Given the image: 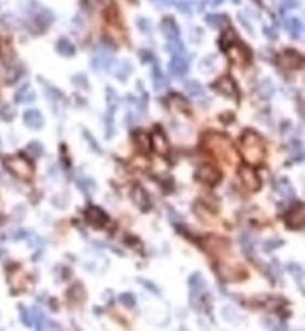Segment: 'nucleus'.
I'll return each mask as SVG.
<instances>
[{"label":"nucleus","mask_w":305,"mask_h":331,"mask_svg":"<svg viewBox=\"0 0 305 331\" xmlns=\"http://www.w3.org/2000/svg\"><path fill=\"white\" fill-rule=\"evenodd\" d=\"M35 92L30 90V87L26 84L19 88L17 94H15V102L17 103H29V102H33L35 100Z\"/></svg>","instance_id":"4be33fe9"},{"label":"nucleus","mask_w":305,"mask_h":331,"mask_svg":"<svg viewBox=\"0 0 305 331\" xmlns=\"http://www.w3.org/2000/svg\"><path fill=\"white\" fill-rule=\"evenodd\" d=\"M264 32H265V35L268 37H271V39H277V32H275L272 27H265Z\"/></svg>","instance_id":"8fccbe9b"},{"label":"nucleus","mask_w":305,"mask_h":331,"mask_svg":"<svg viewBox=\"0 0 305 331\" xmlns=\"http://www.w3.org/2000/svg\"><path fill=\"white\" fill-rule=\"evenodd\" d=\"M176 6H177V9H179L180 12H183V14H191V12H192V6H191V3L186 2V0H179V2H176Z\"/></svg>","instance_id":"a19ab883"},{"label":"nucleus","mask_w":305,"mask_h":331,"mask_svg":"<svg viewBox=\"0 0 305 331\" xmlns=\"http://www.w3.org/2000/svg\"><path fill=\"white\" fill-rule=\"evenodd\" d=\"M285 27H286V30L289 32L290 37H293V39H299L301 35H302V29H304L299 18L287 19L286 22H285Z\"/></svg>","instance_id":"6ab92c4d"},{"label":"nucleus","mask_w":305,"mask_h":331,"mask_svg":"<svg viewBox=\"0 0 305 331\" xmlns=\"http://www.w3.org/2000/svg\"><path fill=\"white\" fill-rule=\"evenodd\" d=\"M215 90L217 92H220L222 96H226V97H234L237 94V88H235V84L230 76H222L219 78L215 82Z\"/></svg>","instance_id":"ddd939ff"},{"label":"nucleus","mask_w":305,"mask_h":331,"mask_svg":"<svg viewBox=\"0 0 305 331\" xmlns=\"http://www.w3.org/2000/svg\"><path fill=\"white\" fill-rule=\"evenodd\" d=\"M219 273L220 276L228 280V282H238V280H243L247 277V272L241 267V266H228V264H223L219 267Z\"/></svg>","instance_id":"9d476101"},{"label":"nucleus","mask_w":305,"mask_h":331,"mask_svg":"<svg viewBox=\"0 0 305 331\" xmlns=\"http://www.w3.org/2000/svg\"><path fill=\"white\" fill-rule=\"evenodd\" d=\"M241 144H243V149H241L243 155H244V158L249 163H251V164H259L264 160L265 145H264L262 137L256 131H253V130L244 131Z\"/></svg>","instance_id":"f257e3e1"},{"label":"nucleus","mask_w":305,"mask_h":331,"mask_svg":"<svg viewBox=\"0 0 305 331\" xmlns=\"http://www.w3.org/2000/svg\"><path fill=\"white\" fill-rule=\"evenodd\" d=\"M286 225L293 230H301L305 225V206L298 204L286 215Z\"/></svg>","instance_id":"6e6552de"},{"label":"nucleus","mask_w":305,"mask_h":331,"mask_svg":"<svg viewBox=\"0 0 305 331\" xmlns=\"http://www.w3.org/2000/svg\"><path fill=\"white\" fill-rule=\"evenodd\" d=\"M24 123L30 129L39 130L43 127V116L37 109H29L24 113Z\"/></svg>","instance_id":"dca6fc26"},{"label":"nucleus","mask_w":305,"mask_h":331,"mask_svg":"<svg viewBox=\"0 0 305 331\" xmlns=\"http://www.w3.org/2000/svg\"><path fill=\"white\" fill-rule=\"evenodd\" d=\"M5 166L8 170H11L15 176H18L19 179L24 181H30L33 178V166L30 164L27 160L19 158V157H11L6 158Z\"/></svg>","instance_id":"f03ea898"},{"label":"nucleus","mask_w":305,"mask_h":331,"mask_svg":"<svg viewBox=\"0 0 305 331\" xmlns=\"http://www.w3.org/2000/svg\"><path fill=\"white\" fill-rule=\"evenodd\" d=\"M234 3H240V0H233Z\"/></svg>","instance_id":"6e6d98bb"},{"label":"nucleus","mask_w":305,"mask_h":331,"mask_svg":"<svg viewBox=\"0 0 305 331\" xmlns=\"http://www.w3.org/2000/svg\"><path fill=\"white\" fill-rule=\"evenodd\" d=\"M161 32L162 35L167 37L168 40L179 37V27H177L176 21L173 18H170V17H167V18H164L161 21Z\"/></svg>","instance_id":"f3484780"},{"label":"nucleus","mask_w":305,"mask_h":331,"mask_svg":"<svg viewBox=\"0 0 305 331\" xmlns=\"http://www.w3.org/2000/svg\"><path fill=\"white\" fill-rule=\"evenodd\" d=\"M238 19H240V21H241V24H243V27H246V29H247V30H249V33H250V35H253V29H251L250 22H249V21H247V19H244V17H243V15H241V14H240V15H238Z\"/></svg>","instance_id":"de8ad7c7"},{"label":"nucleus","mask_w":305,"mask_h":331,"mask_svg":"<svg viewBox=\"0 0 305 331\" xmlns=\"http://www.w3.org/2000/svg\"><path fill=\"white\" fill-rule=\"evenodd\" d=\"M241 246H243V251H244L247 255H250L251 252H253L255 243H253V240L249 238V234H243V238H241Z\"/></svg>","instance_id":"c9c22d12"},{"label":"nucleus","mask_w":305,"mask_h":331,"mask_svg":"<svg viewBox=\"0 0 305 331\" xmlns=\"http://www.w3.org/2000/svg\"><path fill=\"white\" fill-rule=\"evenodd\" d=\"M73 82L76 84V85H81L82 84V87L87 90V87H88V82H87V78L84 76V75H76L74 78H73Z\"/></svg>","instance_id":"a18cd8bd"},{"label":"nucleus","mask_w":305,"mask_h":331,"mask_svg":"<svg viewBox=\"0 0 305 331\" xmlns=\"http://www.w3.org/2000/svg\"><path fill=\"white\" fill-rule=\"evenodd\" d=\"M30 313H32V319H33V325H35V328H36V330H42V328H45L46 321H45L43 313L40 312L37 308L30 309Z\"/></svg>","instance_id":"a878e982"},{"label":"nucleus","mask_w":305,"mask_h":331,"mask_svg":"<svg viewBox=\"0 0 305 331\" xmlns=\"http://www.w3.org/2000/svg\"><path fill=\"white\" fill-rule=\"evenodd\" d=\"M206 21H207V24L212 26L213 29H219V27H222L223 24H226V18H225V15H219V14L207 15V17H206Z\"/></svg>","instance_id":"c85d7f7f"},{"label":"nucleus","mask_w":305,"mask_h":331,"mask_svg":"<svg viewBox=\"0 0 305 331\" xmlns=\"http://www.w3.org/2000/svg\"><path fill=\"white\" fill-rule=\"evenodd\" d=\"M119 301L125 308H128V309H133L136 306V298H134V295L131 294V293H124V294L119 295Z\"/></svg>","instance_id":"f704fd0d"},{"label":"nucleus","mask_w":305,"mask_h":331,"mask_svg":"<svg viewBox=\"0 0 305 331\" xmlns=\"http://www.w3.org/2000/svg\"><path fill=\"white\" fill-rule=\"evenodd\" d=\"M150 2H154V3L158 5V6H167V5L170 3V0H150Z\"/></svg>","instance_id":"864d4df0"},{"label":"nucleus","mask_w":305,"mask_h":331,"mask_svg":"<svg viewBox=\"0 0 305 331\" xmlns=\"http://www.w3.org/2000/svg\"><path fill=\"white\" fill-rule=\"evenodd\" d=\"M113 120H112V113L108 112V115H106V137L110 139L112 136H113Z\"/></svg>","instance_id":"79ce46f5"},{"label":"nucleus","mask_w":305,"mask_h":331,"mask_svg":"<svg viewBox=\"0 0 305 331\" xmlns=\"http://www.w3.org/2000/svg\"><path fill=\"white\" fill-rule=\"evenodd\" d=\"M84 134H85V137H87V140L92 144V149L95 151V152H100V149H98V145H97V142L94 140V137H92V134H90L87 130H84Z\"/></svg>","instance_id":"49530a36"},{"label":"nucleus","mask_w":305,"mask_h":331,"mask_svg":"<svg viewBox=\"0 0 305 331\" xmlns=\"http://www.w3.org/2000/svg\"><path fill=\"white\" fill-rule=\"evenodd\" d=\"M283 240H268V242H265L264 243V249L265 251H272V249H275V248H280V246H283Z\"/></svg>","instance_id":"37998d69"},{"label":"nucleus","mask_w":305,"mask_h":331,"mask_svg":"<svg viewBox=\"0 0 305 331\" xmlns=\"http://www.w3.org/2000/svg\"><path fill=\"white\" fill-rule=\"evenodd\" d=\"M113 64V55L106 48H100L97 50V53L94 54L92 60H91V66L97 70V72H108L109 69Z\"/></svg>","instance_id":"39448f33"},{"label":"nucleus","mask_w":305,"mask_h":331,"mask_svg":"<svg viewBox=\"0 0 305 331\" xmlns=\"http://www.w3.org/2000/svg\"><path fill=\"white\" fill-rule=\"evenodd\" d=\"M185 90L194 99H201V97L204 99V88L197 81H186L185 82Z\"/></svg>","instance_id":"412c9836"},{"label":"nucleus","mask_w":305,"mask_h":331,"mask_svg":"<svg viewBox=\"0 0 305 331\" xmlns=\"http://www.w3.org/2000/svg\"><path fill=\"white\" fill-rule=\"evenodd\" d=\"M133 72V66H131V63L130 61H122L121 64H118V67H116V78L119 79V81H125L128 79V76L131 75Z\"/></svg>","instance_id":"b1692460"},{"label":"nucleus","mask_w":305,"mask_h":331,"mask_svg":"<svg viewBox=\"0 0 305 331\" xmlns=\"http://www.w3.org/2000/svg\"><path fill=\"white\" fill-rule=\"evenodd\" d=\"M255 2H261V0H255Z\"/></svg>","instance_id":"4d7b16f0"},{"label":"nucleus","mask_w":305,"mask_h":331,"mask_svg":"<svg viewBox=\"0 0 305 331\" xmlns=\"http://www.w3.org/2000/svg\"><path fill=\"white\" fill-rule=\"evenodd\" d=\"M302 55L296 51H292V50H287L285 53H282L278 57V64L280 67L286 69V70H295V69H299L302 66Z\"/></svg>","instance_id":"423d86ee"},{"label":"nucleus","mask_w":305,"mask_h":331,"mask_svg":"<svg viewBox=\"0 0 305 331\" xmlns=\"http://www.w3.org/2000/svg\"><path fill=\"white\" fill-rule=\"evenodd\" d=\"M78 186L85 193V194H91V193H94L95 190H97V185L95 182L92 181V179H88V178H85V179H82V181H79L78 182Z\"/></svg>","instance_id":"2f4dec72"},{"label":"nucleus","mask_w":305,"mask_h":331,"mask_svg":"<svg viewBox=\"0 0 305 331\" xmlns=\"http://www.w3.org/2000/svg\"><path fill=\"white\" fill-rule=\"evenodd\" d=\"M287 270H289V273H292V275L296 277L298 285L302 288V279H304V270H302V267H301L299 264L289 263V264H287Z\"/></svg>","instance_id":"bb28decb"},{"label":"nucleus","mask_w":305,"mask_h":331,"mask_svg":"<svg viewBox=\"0 0 305 331\" xmlns=\"http://www.w3.org/2000/svg\"><path fill=\"white\" fill-rule=\"evenodd\" d=\"M189 290H191V297H201L206 291V282H204V277L201 273L195 272L194 275H191L189 280Z\"/></svg>","instance_id":"2eb2a0df"},{"label":"nucleus","mask_w":305,"mask_h":331,"mask_svg":"<svg viewBox=\"0 0 305 331\" xmlns=\"http://www.w3.org/2000/svg\"><path fill=\"white\" fill-rule=\"evenodd\" d=\"M137 26H139V29H140L143 33H146V35H150V33H152V24L146 18L137 19Z\"/></svg>","instance_id":"58836bf2"},{"label":"nucleus","mask_w":305,"mask_h":331,"mask_svg":"<svg viewBox=\"0 0 305 331\" xmlns=\"http://www.w3.org/2000/svg\"><path fill=\"white\" fill-rule=\"evenodd\" d=\"M238 175H240V179L243 181V184L246 185V188H249L250 191H256L261 188V181H259L258 173L249 166H241L238 169Z\"/></svg>","instance_id":"0eeeda50"},{"label":"nucleus","mask_w":305,"mask_h":331,"mask_svg":"<svg viewBox=\"0 0 305 331\" xmlns=\"http://www.w3.org/2000/svg\"><path fill=\"white\" fill-rule=\"evenodd\" d=\"M27 152H29L33 158H39V157L43 154V147H42L39 142H32V144H29V147H27Z\"/></svg>","instance_id":"72a5a7b5"},{"label":"nucleus","mask_w":305,"mask_h":331,"mask_svg":"<svg viewBox=\"0 0 305 331\" xmlns=\"http://www.w3.org/2000/svg\"><path fill=\"white\" fill-rule=\"evenodd\" d=\"M290 151H292L293 158H298V161H301V158H302V145L299 142H293Z\"/></svg>","instance_id":"ea45409f"},{"label":"nucleus","mask_w":305,"mask_h":331,"mask_svg":"<svg viewBox=\"0 0 305 331\" xmlns=\"http://www.w3.org/2000/svg\"><path fill=\"white\" fill-rule=\"evenodd\" d=\"M139 55H140V57H142V60H143V61H150V60H152V58H154V54H152V53H150V51H140V53H139Z\"/></svg>","instance_id":"09e8293b"},{"label":"nucleus","mask_w":305,"mask_h":331,"mask_svg":"<svg viewBox=\"0 0 305 331\" xmlns=\"http://www.w3.org/2000/svg\"><path fill=\"white\" fill-rule=\"evenodd\" d=\"M189 69V63L185 58V54L173 55L171 61H170V72L176 76H183Z\"/></svg>","instance_id":"4468645a"},{"label":"nucleus","mask_w":305,"mask_h":331,"mask_svg":"<svg viewBox=\"0 0 305 331\" xmlns=\"http://www.w3.org/2000/svg\"><path fill=\"white\" fill-rule=\"evenodd\" d=\"M85 218L95 228H101L109 222V217L106 215V212L101 210L98 206H90L85 212Z\"/></svg>","instance_id":"1a4fd4ad"},{"label":"nucleus","mask_w":305,"mask_h":331,"mask_svg":"<svg viewBox=\"0 0 305 331\" xmlns=\"http://www.w3.org/2000/svg\"><path fill=\"white\" fill-rule=\"evenodd\" d=\"M21 309V321L27 325V327H33V319H32V313H30V309H26V308H19Z\"/></svg>","instance_id":"e433bc0d"},{"label":"nucleus","mask_w":305,"mask_h":331,"mask_svg":"<svg viewBox=\"0 0 305 331\" xmlns=\"http://www.w3.org/2000/svg\"><path fill=\"white\" fill-rule=\"evenodd\" d=\"M46 324L49 325V327H46V328H51V330H60V325H58L57 322H53V321H48ZM46 324H45V325H46Z\"/></svg>","instance_id":"603ef678"},{"label":"nucleus","mask_w":305,"mask_h":331,"mask_svg":"<svg viewBox=\"0 0 305 331\" xmlns=\"http://www.w3.org/2000/svg\"><path fill=\"white\" fill-rule=\"evenodd\" d=\"M235 40H237V33L234 32L233 29H228V30L223 32V35L220 37V46L225 48V50H228L231 45H234Z\"/></svg>","instance_id":"393cba45"},{"label":"nucleus","mask_w":305,"mask_h":331,"mask_svg":"<svg viewBox=\"0 0 305 331\" xmlns=\"http://www.w3.org/2000/svg\"><path fill=\"white\" fill-rule=\"evenodd\" d=\"M228 54L231 57V60L235 61V63H238V64L244 63L246 58L249 57L247 50H244L243 46H235V45H231V46L228 48Z\"/></svg>","instance_id":"aec40b11"},{"label":"nucleus","mask_w":305,"mask_h":331,"mask_svg":"<svg viewBox=\"0 0 305 331\" xmlns=\"http://www.w3.org/2000/svg\"><path fill=\"white\" fill-rule=\"evenodd\" d=\"M152 82H154L155 91L158 92L167 90V87H168V79H167V76L162 74V70L157 64L154 66V70H152Z\"/></svg>","instance_id":"a211bd4d"},{"label":"nucleus","mask_w":305,"mask_h":331,"mask_svg":"<svg viewBox=\"0 0 305 331\" xmlns=\"http://www.w3.org/2000/svg\"><path fill=\"white\" fill-rule=\"evenodd\" d=\"M207 142H209V148L216 152L219 157L228 158L233 154V145L231 142L225 137V136H219V134H209L207 136Z\"/></svg>","instance_id":"7ed1b4c3"},{"label":"nucleus","mask_w":305,"mask_h":331,"mask_svg":"<svg viewBox=\"0 0 305 331\" xmlns=\"http://www.w3.org/2000/svg\"><path fill=\"white\" fill-rule=\"evenodd\" d=\"M69 297L73 298L74 301H82V300H85V291H84V287L81 285V283H76L74 287L70 288V291H69Z\"/></svg>","instance_id":"7c9ffc66"},{"label":"nucleus","mask_w":305,"mask_h":331,"mask_svg":"<svg viewBox=\"0 0 305 331\" xmlns=\"http://www.w3.org/2000/svg\"><path fill=\"white\" fill-rule=\"evenodd\" d=\"M0 116H2L5 121H11V120H14V116H15V110L12 109L9 105H5V106L0 109Z\"/></svg>","instance_id":"4c0bfd02"},{"label":"nucleus","mask_w":305,"mask_h":331,"mask_svg":"<svg viewBox=\"0 0 305 331\" xmlns=\"http://www.w3.org/2000/svg\"><path fill=\"white\" fill-rule=\"evenodd\" d=\"M57 51H58V54H61L63 57H72L74 54V46H73V43L70 40L60 39L57 42Z\"/></svg>","instance_id":"5701e85b"},{"label":"nucleus","mask_w":305,"mask_h":331,"mask_svg":"<svg viewBox=\"0 0 305 331\" xmlns=\"http://www.w3.org/2000/svg\"><path fill=\"white\" fill-rule=\"evenodd\" d=\"M168 51L171 53L173 55H177V54H185V46H183V43L179 40V37L177 39H171L170 42H168Z\"/></svg>","instance_id":"c756f323"},{"label":"nucleus","mask_w":305,"mask_h":331,"mask_svg":"<svg viewBox=\"0 0 305 331\" xmlns=\"http://www.w3.org/2000/svg\"><path fill=\"white\" fill-rule=\"evenodd\" d=\"M137 142H139V144L143 147L144 151H146L147 148H150V139H149V136H147V134H143V133H142V134H139V136H137Z\"/></svg>","instance_id":"c03bdc74"},{"label":"nucleus","mask_w":305,"mask_h":331,"mask_svg":"<svg viewBox=\"0 0 305 331\" xmlns=\"http://www.w3.org/2000/svg\"><path fill=\"white\" fill-rule=\"evenodd\" d=\"M131 199H133V202L136 203L143 212H147V210L152 209L150 197H149L147 191L144 190L143 186H140V185H136V186L133 188V191H131Z\"/></svg>","instance_id":"9b49d317"},{"label":"nucleus","mask_w":305,"mask_h":331,"mask_svg":"<svg viewBox=\"0 0 305 331\" xmlns=\"http://www.w3.org/2000/svg\"><path fill=\"white\" fill-rule=\"evenodd\" d=\"M140 282L143 283L144 287H147L149 290H154V293H155V294H160V291H158V288H155V287H154L152 283H149V282H146V280H140Z\"/></svg>","instance_id":"3c124183"},{"label":"nucleus","mask_w":305,"mask_h":331,"mask_svg":"<svg viewBox=\"0 0 305 331\" xmlns=\"http://www.w3.org/2000/svg\"><path fill=\"white\" fill-rule=\"evenodd\" d=\"M106 99H108V112H113V110L116 109V106H118V103H119V97H118V94L113 91L110 87L106 88Z\"/></svg>","instance_id":"cd10ccee"},{"label":"nucleus","mask_w":305,"mask_h":331,"mask_svg":"<svg viewBox=\"0 0 305 331\" xmlns=\"http://www.w3.org/2000/svg\"><path fill=\"white\" fill-rule=\"evenodd\" d=\"M195 178H197L199 182L207 185H216L220 179H222V173L210 164H204L201 167H198L197 173H195Z\"/></svg>","instance_id":"20e7f679"},{"label":"nucleus","mask_w":305,"mask_h":331,"mask_svg":"<svg viewBox=\"0 0 305 331\" xmlns=\"http://www.w3.org/2000/svg\"><path fill=\"white\" fill-rule=\"evenodd\" d=\"M149 139H150V145H152V149L158 154V155H167L168 154V151H170V148H168V140H167V137L164 136V133L160 131V130L157 129L150 136H149Z\"/></svg>","instance_id":"f8f14e48"},{"label":"nucleus","mask_w":305,"mask_h":331,"mask_svg":"<svg viewBox=\"0 0 305 331\" xmlns=\"http://www.w3.org/2000/svg\"><path fill=\"white\" fill-rule=\"evenodd\" d=\"M259 92H261L264 97H269V96H272V94H274V85H272V82H271L269 79L262 81L261 85H259Z\"/></svg>","instance_id":"473e14b6"},{"label":"nucleus","mask_w":305,"mask_h":331,"mask_svg":"<svg viewBox=\"0 0 305 331\" xmlns=\"http://www.w3.org/2000/svg\"><path fill=\"white\" fill-rule=\"evenodd\" d=\"M206 3H209V5H212V6H217V5H220L223 0H204Z\"/></svg>","instance_id":"5fc2aeb1"}]
</instances>
